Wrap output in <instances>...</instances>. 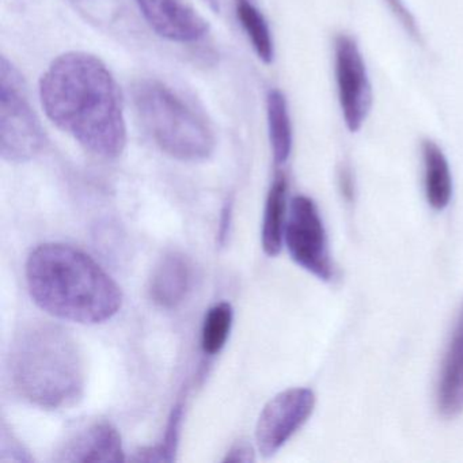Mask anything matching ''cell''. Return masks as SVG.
<instances>
[{
  "mask_svg": "<svg viewBox=\"0 0 463 463\" xmlns=\"http://www.w3.org/2000/svg\"><path fill=\"white\" fill-rule=\"evenodd\" d=\"M40 99L50 120L94 156H120L127 146L123 97L104 61L67 52L40 80Z\"/></svg>",
  "mask_w": 463,
  "mask_h": 463,
  "instance_id": "1",
  "label": "cell"
},
{
  "mask_svg": "<svg viewBox=\"0 0 463 463\" xmlns=\"http://www.w3.org/2000/svg\"><path fill=\"white\" fill-rule=\"evenodd\" d=\"M287 249L291 259L303 269L330 281L335 275L326 230L316 203L307 196H297L289 205L284 232Z\"/></svg>",
  "mask_w": 463,
  "mask_h": 463,
  "instance_id": "6",
  "label": "cell"
},
{
  "mask_svg": "<svg viewBox=\"0 0 463 463\" xmlns=\"http://www.w3.org/2000/svg\"><path fill=\"white\" fill-rule=\"evenodd\" d=\"M436 401L444 419H454L463 411V313L441 364Z\"/></svg>",
  "mask_w": 463,
  "mask_h": 463,
  "instance_id": "12",
  "label": "cell"
},
{
  "mask_svg": "<svg viewBox=\"0 0 463 463\" xmlns=\"http://www.w3.org/2000/svg\"><path fill=\"white\" fill-rule=\"evenodd\" d=\"M32 299L50 316L82 325L104 324L123 306L118 284L89 254L64 243H44L26 262Z\"/></svg>",
  "mask_w": 463,
  "mask_h": 463,
  "instance_id": "2",
  "label": "cell"
},
{
  "mask_svg": "<svg viewBox=\"0 0 463 463\" xmlns=\"http://www.w3.org/2000/svg\"><path fill=\"white\" fill-rule=\"evenodd\" d=\"M316 395L310 389L297 387L279 392L260 413L256 443L260 454L273 457L302 428L313 413Z\"/></svg>",
  "mask_w": 463,
  "mask_h": 463,
  "instance_id": "7",
  "label": "cell"
},
{
  "mask_svg": "<svg viewBox=\"0 0 463 463\" xmlns=\"http://www.w3.org/2000/svg\"><path fill=\"white\" fill-rule=\"evenodd\" d=\"M234 310L229 302H219L205 314L202 329V349L208 356H215L226 345L232 333Z\"/></svg>",
  "mask_w": 463,
  "mask_h": 463,
  "instance_id": "17",
  "label": "cell"
},
{
  "mask_svg": "<svg viewBox=\"0 0 463 463\" xmlns=\"http://www.w3.org/2000/svg\"><path fill=\"white\" fill-rule=\"evenodd\" d=\"M45 135L26 93L24 77L6 58L0 61V156L10 164L32 161Z\"/></svg>",
  "mask_w": 463,
  "mask_h": 463,
  "instance_id": "5",
  "label": "cell"
},
{
  "mask_svg": "<svg viewBox=\"0 0 463 463\" xmlns=\"http://www.w3.org/2000/svg\"><path fill=\"white\" fill-rule=\"evenodd\" d=\"M387 6L392 10L398 23L405 29L406 33L414 40V42L421 43V33H420L419 25H417L416 18L413 17L408 7L403 4V0H386Z\"/></svg>",
  "mask_w": 463,
  "mask_h": 463,
  "instance_id": "19",
  "label": "cell"
},
{
  "mask_svg": "<svg viewBox=\"0 0 463 463\" xmlns=\"http://www.w3.org/2000/svg\"><path fill=\"white\" fill-rule=\"evenodd\" d=\"M335 80L346 128L357 132L370 113L373 90L357 43L340 34L335 42Z\"/></svg>",
  "mask_w": 463,
  "mask_h": 463,
  "instance_id": "8",
  "label": "cell"
},
{
  "mask_svg": "<svg viewBox=\"0 0 463 463\" xmlns=\"http://www.w3.org/2000/svg\"><path fill=\"white\" fill-rule=\"evenodd\" d=\"M232 200H227L222 208L221 221H219L218 242L219 245L224 246L229 241L230 232H232Z\"/></svg>",
  "mask_w": 463,
  "mask_h": 463,
  "instance_id": "22",
  "label": "cell"
},
{
  "mask_svg": "<svg viewBox=\"0 0 463 463\" xmlns=\"http://www.w3.org/2000/svg\"><path fill=\"white\" fill-rule=\"evenodd\" d=\"M183 420L184 405L177 403L170 413L162 443L156 447L140 449L132 459L137 460V462H173L175 460L178 444H180Z\"/></svg>",
  "mask_w": 463,
  "mask_h": 463,
  "instance_id": "18",
  "label": "cell"
},
{
  "mask_svg": "<svg viewBox=\"0 0 463 463\" xmlns=\"http://www.w3.org/2000/svg\"><path fill=\"white\" fill-rule=\"evenodd\" d=\"M287 194H288V183L286 175L279 173L268 192L264 219H262V249L269 257L278 256L283 248L287 224Z\"/></svg>",
  "mask_w": 463,
  "mask_h": 463,
  "instance_id": "13",
  "label": "cell"
},
{
  "mask_svg": "<svg viewBox=\"0 0 463 463\" xmlns=\"http://www.w3.org/2000/svg\"><path fill=\"white\" fill-rule=\"evenodd\" d=\"M0 452H2L0 459H4L7 454H10L6 460H15V462H31L32 460L28 451H26L24 446H21L17 440H14L13 435L7 433L5 428L4 432H2V447H0Z\"/></svg>",
  "mask_w": 463,
  "mask_h": 463,
  "instance_id": "20",
  "label": "cell"
},
{
  "mask_svg": "<svg viewBox=\"0 0 463 463\" xmlns=\"http://www.w3.org/2000/svg\"><path fill=\"white\" fill-rule=\"evenodd\" d=\"M9 375L24 400L48 411L75 405L85 392L82 351L69 330L51 322L18 333L10 349Z\"/></svg>",
  "mask_w": 463,
  "mask_h": 463,
  "instance_id": "3",
  "label": "cell"
},
{
  "mask_svg": "<svg viewBox=\"0 0 463 463\" xmlns=\"http://www.w3.org/2000/svg\"><path fill=\"white\" fill-rule=\"evenodd\" d=\"M194 267L188 257L172 251L159 260L148 284L151 300L162 308H175L191 292Z\"/></svg>",
  "mask_w": 463,
  "mask_h": 463,
  "instance_id": "11",
  "label": "cell"
},
{
  "mask_svg": "<svg viewBox=\"0 0 463 463\" xmlns=\"http://www.w3.org/2000/svg\"><path fill=\"white\" fill-rule=\"evenodd\" d=\"M267 115L273 159L276 165H284L291 156L292 127L286 96L280 90L268 93Z\"/></svg>",
  "mask_w": 463,
  "mask_h": 463,
  "instance_id": "15",
  "label": "cell"
},
{
  "mask_svg": "<svg viewBox=\"0 0 463 463\" xmlns=\"http://www.w3.org/2000/svg\"><path fill=\"white\" fill-rule=\"evenodd\" d=\"M143 17L156 33L175 43H194L210 25L185 0H137Z\"/></svg>",
  "mask_w": 463,
  "mask_h": 463,
  "instance_id": "9",
  "label": "cell"
},
{
  "mask_svg": "<svg viewBox=\"0 0 463 463\" xmlns=\"http://www.w3.org/2000/svg\"><path fill=\"white\" fill-rule=\"evenodd\" d=\"M424 161V188L428 204L435 211H443L452 196V177L449 162L441 148L432 140L421 145Z\"/></svg>",
  "mask_w": 463,
  "mask_h": 463,
  "instance_id": "14",
  "label": "cell"
},
{
  "mask_svg": "<svg viewBox=\"0 0 463 463\" xmlns=\"http://www.w3.org/2000/svg\"><path fill=\"white\" fill-rule=\"evenodd\" d=\"M338 186H340L341 194L348 203L354 199V180L352 175L351 167L343 166L338 172Z\"/></svg>",
  "mask_w": 463,
  "mask_h": 463,
  "instance_id": "23",
  "label": "cell"
},
{
  "mask_svg": "<svg viewBox=\"0 0 463 463\" xmlns=\"http://www.w3.org/2000/svg\"><path fill=\"white\" fill-rule=\"evenodd\" d=\"M58 462H124L123 440L109 421H97L72 436L56 458Z\"/></svg>",
  "mask_w": 463,
  "mask_h": 463,
  "instance_id": "10",
  "label": "cell"
},
{
  "mask_svg": "<svg viewBox=\"0 0 463 463\" xmlns=\"http://www.w3.org/2000/svg\"><path fill=\"white\" fill-rule=\"evenodd\" d=\"M237 17L248 34L257 56L265 64H270L275 58L272 33L264 15L248 0H238Z\"/></svg>",
  "mask_w": 463,
  "mask_h": 463,
  "instance_id": "16",
  "label": "cell"
},
{
  "mask_svg": "<svg viewBox=\"0 0 463 463\" xmlns=\"http://www.w3.org/2000/svg\"><path fill=\"white\" fill-rule=\"evenodd\" d=\"M254 451L251 449L250 444L248 441H238L237 444L230 449V451L227 452L226 458H224L223 462H242L249 463L254 462Z\"/></svg>",
  "mask_w": 463,
  "mask_h": 463,
  "instance_id": "21",
  "label": "cell"
},
{
  "mask_svg": "<svg viewBox=\"0 0 463 463\" xmlns=\"http://www.w3.org/2000/svg\"><path fill=\"white\" fill-rule=\"evenodd\" d=\"M134 104L143 126L159 148L181 162L207 161L216 140L204 118L158 80L134 86Z\"/></svg>",
  "mask_w": 463,
  "mask_h": 463,
  "instance_id": "4",
  "label": "cell"
}]
</instances>
